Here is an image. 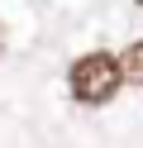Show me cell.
<instances>
[{
  "mask_svg": "<svg viewBox=\"0 0 143 148\" xmlns=\"http://www.w3.org/2000/svg\"><path fill=\"white\" fill-rule=\"evenodd\" d=\"M67 86H72V96L81 100V105H105V100L119 91V62H114L110 53H86V58L72 62Z\"/></svg>",
  "mask_w": 143,
  "mask_h": 148,
  "instance_id": "1",
  "label": "cell"
},
{
  "mask_svg": "<svg viewBox=\"0 0 143 148\" xmlns=\"http://www.w3.org/2000/svg\"><path fill=\"white\" fill-rule=\"evenodd\" d=\"M114 62H119V81L143 86V38H138V43H129V48H124V58H114Z\"/></svg>",
  "mask_w": 143,
  "mask_h": 148,
  "instance_id": "2",
  "label": "cell"
}]
</instances>
